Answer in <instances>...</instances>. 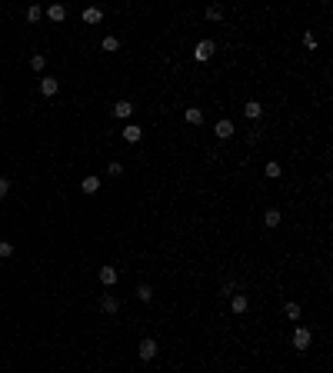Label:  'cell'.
Wrapping results in <instances>:
<instances>
[{"mask_svg": "<svg viewBox=\"0 0 333 373\" xmlns=\"http://www.w3.org/2000/svg\"><path fill=\"white\" fill-rule=\"evenodd\" d=\"M214 54H217V44H214V40H200L197 47H193V60H200V64H206Z\"/></svg>", "mask_w": 333, "mask_h": 373, "instance_id": "cell-1", "label": "cell"}, {"mask_svg": "<svg viewBox=\"0 0 333 373\" xmlns=\"http://www.w3.org/2000/svg\"><path fill=\"white\" fill-rule=\"evenodd\" d=\"M290 343H294V350H307L310 343H313V334H310L307 326H297V330H294V340H290Z\"/></svg>", "mask_w": 333, "mask_h": 373, "instance_id": "cell-2", "label": "cell"}, {"mask_svg": "<svg viewBox=\"0 0 333 373\" xmlns=\"http://www.w3.org/2000/svg\"><path fill=\"white\" fill-rule=\"evenodd\" d=\"M137 357H140V360H153V357H157V340H153V337L140 340V347H137Z\"/></svg>", "mask_w": 333, "mask_h": 373, "instance_id": "cell-3", "label": "cell"}, {"mask_svg": "<svg viewBox=\"0 0 333 373\" xmlns=\"http://www.w3.org/2000/svg\"><path fill=\"white\" fill-rule=\"evenodd\" d=\"M214 134H217V140H230V137L237 134V130H233V120H217Z\"/></svg>", "mask_w": 333, "mask_h": 373, "instance_id": "cell-4", "label": "cell"}, {"mask_svg": "<svg viewBox=\"0 0 333 373\" xmlns=\"http://www.w3.org/2000/svg\"><path fill=\"white\" fill-rule=\"evenodd\" d=\"M134 110H137V107L130 100H117V103H113V117H120V120H130Z\"/></svg>", "mask_w": 333, "mask_h": 373, "instance_id": "cell-5", "label": "cell"}, {"mask_svg": "<svg viewBox=\"0 0 333 373\" xmlns=\"http://www.w3.org/2000/svg\"><path fill=\"white\" fill-rule=\"evenodd\" d=\"M100 310H103V313H110V317H113V313H117V310H120V300H117V297H113V294H103V297H100Z\"/></svg>", "mask_w": 333, "mask_h": 373, "instance_id": "cell-6", "label": "cell"}, {"mask_svg": "<svg viewBox=\"0 0 333 373\" xmlns=\"http://www.w3.org/2000/svg\"><path fill=\"white\" fill-rule=\"evenodd\" d=\"M260 113H263L260 100H246V103H243V117H246V120H260Z\"/></svg>", "mask_w": 333, "mask_h": 373, "instance_id": "cell-7", "label": "cell"}, {"mask_svg": "<svg viewBox=\"0 0 333 373\" xmlns=\"http://www.w3.org/2000/svg\"><path fill=\"white\" fill-rule=\"evenodd\" d=\"M246 307H250V300H246L243 294H230V310L233 313H246Z\"/></svg>", "mask_w": 333, "mask_h": 373, "instance_id": "cell-8", "label": "cell"}, {"mask_svg": "<svg viewBox=\"0 0 333 373\" xmlns=\"http://www.w3.org/2000/svg\"><path fill=\"white\" fill-rule=\"evenodd\" d=\"M64 17H67V7H64V4H50V7H47V20H54V24H60Z\"/></svg>", "mask_w": 333, "mask_h": 373, "instance_id": "cell-9", "label": "cell"}, {"mask_svg": "<svg viewBox=\"0 0 333 373\" xmlns=\"http://www.w3.org/2000/svg\"><path fill=\"white\" fill-rule=\"evenodd\" d=\"M140 137H143V130L137 127V123H127V127H123V140L127 143H140Z\"/></svg>", "mask_w": 333, "mask_h": 373, "instance_id": "cell-10", "label": "cell"}, {"mask_svg": "<svg viewBox=\"0 0 333 373\" xmlns=\"http://www.w3.org/2000/svg\"><path fill=\"white\" fill-rule=\"evenodd\" d=\"M100 283L103 286H113V283H117V267H100Z\"/></svg>", "mask_w": 333, "mask_h": 373, "instance_id": "cell-11", "label": "cell"}, {"mask_svg": "<svg viewBox=\"0 0 333 373\" xmlns=\"http://www.w3.org/2000/svg\"><path fill=\"white\" fill-rule=\"evenodd\" d=\"M57 87H60V84H57L54 77H44V80H40V94H44V97H54Z\"/></svg>", "mask_w": 333, "mask_h": 373, "instance_id": "cell-12", "label": "cell"}, {"mask_svg": "<svg viewBox=\"0 0 333 373\" xmlns=\"http://www.w3.org/2000/svg\"><path fill=\"white\" fill-rule=\"evenodd\" d=\"M100 20H103L100 7H87V10H84V24H100Z\"/></svg>", "mask_w": 333, "mask_h": 373, "instance_id": "cell-13", "label": "cell"}, {"mask_svg": "<svg viewBox=\"0 0 333 373\" xmlns=\"http://www.w3.org/2000/svg\"><path fill=\"white\" fill-rule=\"evenodd\" d=\"M137 300H140V303H153V286L140 283V286H137Z\"/></svg>", "mask_w": 333, "mask_h": 373, "instance_id": "cell-14", "label": "cell"}, {"mask_svg": "<svg viewBox=\"0 0 333 373\" xmlns=\"http://www.w3.org/2000/svg\"><path fill=\"white\" fill-rule=\"evenodd\" d=\"M80 190H84V193H97V190H100V177H84Z\"/></svg>", "mask_w": 333, "mask_h": 373, "instance_id": "cell-15", "label": "cell"}, {"mask_svg": "<svg viewBox=\"0 0 333 373\" xmlns=\"http://www.w3.org/2000/svg\"><path fill=\"white\" fill-rule=\"evenodd\" d=\"M263 223H267V227H280V210H277V206L263 210Z\"/></svg>", "mask_w": 333, "mask_h": 373, "instance_id": "cell-16", "label": "cell"}, {"mask_svg": "<svg viewBox=\"0 0 333 373\" xmlns=\"http://www.w3.org/2000/svg\"><path fill=\"white\" fill-rule=\"evenodd\" d=\"M100 47L107 50V54H113V50H120V40H117V37H103V40H100Z\"/></svg>", "mask_w": 333, "mask_h": 373, "instance_id": "cell-17", "label": "cell"}, {"mask_svg": "<svg viewBox=\"0 0 333 373\" xmlns=\"http://www.w3.org/2000/svg\"><path fill=\"white\" fill-rule=\"evenodd\" d=\"M187 123H203V110H200V107H190V110H187Z\"/></svg>", "mask_w": 333, "mask_h": 373, "instance_id": "cell-18", "label": "cell"}, {"mask_svg": "<svg viewBox=\"0 0 333 373\" xmlns=\"http://www.w3.org/2000/svg\"><path fill=\"white\" fill-rule=\"evenodd\" d=\"M283 313H286L290 320H300V313H303V310H300V303H286V307H283Z\"/></svg>", "mask_w": 333, "mask_h": 373, "instance_id": "cell-19", "label": "cell"}, {"mask_svg": "<svg viewBox=\"0 0 333 373\" xmlns=\"http://www.w3.org/2000/svg\"><path fill=\"white\" fill-rule=\"evenodd\" d=\"M280 174H283V167H280L277 160H270V163H267V177H270V180H277Z\"/></svg>", "mask_w": 333, "mask_h": 373, "instance_id": "cell-20", "label": "cell"}, {"mask_svg": "<svg viewBox=\"0 0 333 373\" xmlns=\"http://www.w3.org/2000/svg\"><path fill=\"white\" fill-rule=\"evenodd\" d=\"M30 67H33V70H44V67H47L44 54H33V57H30Z\"/></svg>", "mask_w": 333, "mask_h": 373, "instance_id": "cell-21", "label": "cell"}, {"mask_svg": "<svg viewBox=\"0 0 333 373\" xmlns=\"http://www.w3.org/2000/svg\"><path fill=\"white\" fill-rule=\"evenodd\" d=\"M220 17H223V7H217V4L206 7V20H220Z\"/></svg>", "mask_w": 333, "mask_h": 373, "instance_id": "cell-22", "label": "cell"}, {"mask_svg": "<svg viewBox=\"0 0 333 373\" xmlns=\"http://www.w3.org/2000/svg\"><path fill=\"white\" fill-rule=\"evenodd\" d=\"M40 17H44V10H40V7H30V10H27V20H30V24H37Z\"/></svg>", "mask_w": 333, "mask_h": 373, "instance_id": "cell-23", "label": "cell"}, {"mask_svg": "<svg viewBox=\"0 0 333 373\" xmlns=\"http://www.w3.org/2000/svg\"><path fill=\"white\" fill-rule=\"evenodd\" d=\"M303 44H307V50H317V37H313V33H303Z\"/></svg>", "mask_w": 333, "mask_h": 373, "instance_id": "cell-24", "label": "cell"}, {"mask_svg": "<svg viewBox=\"0 0 333 373\" xmlns=\"http://www.w3.org/2000/svg\"><path fill=\"white\" fill-rule=\"evenodd\" d=\"M7 193H10V180H7V177H0V200L7 197Z\"/></svg>", "mask_w": 333, "mask_h": 373, "instance_id": "cell-25", "label": "cell"}, {"mask_svg": "<svg viewBox=\"0 0 333 373\" xmlns=\"http://www.w3.org/2000/svg\"><path fill=\"white\" fill-rule=\"evenodd\" d=\"M10 254H14V246H10L7 240H0V257H10Z\"/></svg>", "mask_w": 333, "mask_h": 373, "instance_id": "cell-26", "label": "cell"}, {"mask_svg": "<svg viewBox=\"0 0 333 373\" xmlns=\"http://www.w3.org/2000/svg\"><path fill=\"white\" fill-rule=\"evenodd\" d=\"M107 174H110V177H120V174H123V167H120V163H110V167H107Z\"/></svg>", "mask_w": 333, "mask_h": 373, "instance_id": "cell-27", "label": "cell"}]
</instances>
